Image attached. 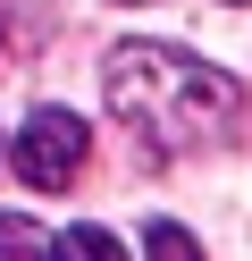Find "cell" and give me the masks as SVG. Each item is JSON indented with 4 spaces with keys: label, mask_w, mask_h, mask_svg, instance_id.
I'll use <instances>...</instances> for the list:
<instances>
[{
    "label": "cell",
    "mask_w": 252,
    "mask_h": 261,
    "mask_svg": "<svg viewBox=\"0 0 252 261\" xmlns=\"http://www.w3.org/2000/svg\"><path fill=\"white\" fill-rule=\"evenodd\" d=\"M101 93H109V118L151 135V152H177L193 135H218V126L244 110V85L210 59L177 51V42H118L101 59Z\"/></svg>",
    "instance_id": "obj_1"
},
{
    "label": "cell",
    "mask_w": 252,
    "mask_h": 261,
    "mask_svg": "<svg viewBox=\"0 0 252 261\" xmlns=\"http://www.w3.org/2000/svg\"><path fill=\"white\" fill-rule=\"evenodd\" d=\"M0 253H59V236H50V227H34V219H0Z\"/></svg>",
    "instance_id": "obj_3"
},
{
    "label": "cell",
    "mask_w": 252,
    "mask_h": 261,
    "mask_svg": "<svg viewBox=\"0 0 252 261\" xmlns=\"http://www.w3.org/2000/svg\"><path fill=\"white\" fill-rule=\"evenodd\" d=\"M59 253H101V261H118L126 244H118L109 227H67V236H59Z\"/></svg>",
    "instance_id": "obj_4"
},
{
    "label": "cell",
    "mask_w": 252,
    "mask_h": 261,
    "mask_svg": "<svg viewBox=\"0 0 252 261\" xmlns=\"http://www.w3.org/2000/svg\"><path fill=\"white\" fill-rule=\"evenodd\" d=\"M9 160H17V177H25L34 194H59V186H76L84 160H93V126H84L76 110H34V118L17 126Z\"/></svg>",
    "instance_id": "obj_2"
},
{
    "label": "cell",
    "mask_w": 252,
    "mask_h": 261,
    "mask_svg": "<svg viewBox=\"0 0 252 261\" xmlns=\"http://www.w3.org/2000/svg\"><path fill=\"white\" fill-rule=\"evenodd\" d=\"M143 253H168V261H185V253H202V244L185 236V227H151V236H143Z\"/></svg>",
    "instance_id": "obj_5"
}]
</instances>
